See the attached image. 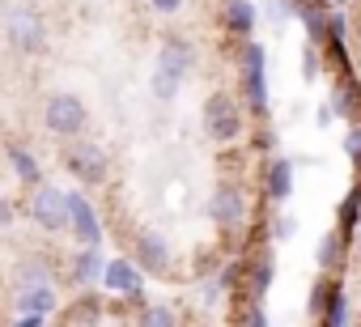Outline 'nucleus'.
<instances>
[{"label": "nucleus", "mask_w": 361, "mask_h": 327, "mask_svg": "<svg viewBox=\"0 0 361 327\" xmlns=\"http://www.w3.org/2000/svg\"><path fill=\"white\" fill-rule=\"evenodd\" d=\"M302 64H306V68H302V73H306V81H314V73H319V68H314V64H319V60H314V43L306 47V56H302Z\"/></svg>", "instance_id": "obj_27"}, {"label": "nucleus", "mask_w": 361, "mask_h": 327, "mask_svg": "<svg viewBox=\"0 0 361 327\" xmlns=\"http://www.w3.org/2000/svg\"><path fill=\"white\" fill-rule=\"evenodd\" d=\"M272 230H276V238H293V234H298V221H293V217H285V213H281V217H276V226H272Z\"/></svg>", "instance_id": "obj_25"}, {"label": "nucleus", "mask_w": 361, "mask_h": 327, "mask_svg": "<svg viewBox=\"0 0 361 327\" xmlns=\"http://www.w3.org/2000/svg\"><path fill=\"white\" fill-rule=\"evenodd\" d=\"M68 230L81 247H98L102 242V221L94 213V204L85 200V192H68Z\"/></svg>", "instance_id": "obj_7"}, {"label": "nucleus", "mask_w": 361, "mask_h": 327, "mask_svg": "<svg viewBox=\"0 0 361 327\" xmlns=\"http://www.w3.org/2000/svg\"><path fill=\"white\" fill-rule=\"evenodd\" d=\"M102 285H106L111 293H128V297H140V268H136V259H106Z\"/></svg>", "instance_id": "obj_11"}, {"label": "nucleus", "mask_w": 361, "mask_h": 327, "mask_svg": "<svg viewBox=\"0 0 361 327\" xmlns=\"http://www.w3.org/2000/svg\"><path fill=\"white\" fill-rule=\"evenodd\" d=\"M157 68H166V73H174V77L188 81L192 68H196V47L183 35H166L161 47H157Z\"/></svg>", "instance_id": "obj_8"}, {"label": "nucleus", "mask_w": 361, "mask_h": 327, "mask_svg": "<svg viewBox=\"0 0 361 327\" xmlns=\"http://www.w3.org/2000/svg\"><path fill=\"white\" fill-rule=\"evenodd\" d=\"M357 251H361V226H357Z\"/></svg>", "instance_id": "obj_32"}, {"label": "nucleus", "mask_w": 361, "mask_h": 327, "mask_svg": "<svg viewBox=\"0 0 361 327\" xmlns=\"http://www.w3.org/2000/svg\"><path fill=\"white\" fill-rule=\"evenodd\" d=\"M340 247H344V234L340 230H327L319 238V264L323 268H340Z\"/></svg>", "instance_id": "obj_19"}, {"label": "nucleus", "mask_w": 361, "mask_h": 327, "mask_svg": "<svg viewBox=\"0 0 361 327\" xmlns=\"http://www.w3.org/2000/svg\"><path fill=\"white\" fill-rule=\"evenodd\" d=\"M13 221V204L9 200H0V226H9Z\"/></svg>", "instance_id": "obj_31"}, {"label": "nucleus", "mask_w": 361, "mask_h": 327, "mask_svg": "<svg viewBox=\"0 0 361 327\" xmlns=\"http://www.w3.org/2000/svg\"><path fill=\"white\" fill-rule=\"evenodd\" d=\"M200 119H204L209 140H217V144H230V140L243 136V111H238V102L230 94H209Z\"/></svg>", "instance_id": "obj_3"}, {"label": "nucleus", "mask_w": 361, "mask_h": 327, "mask_svg": "<svg viewBox=\"0 0 361 327\" xmlns=\"http://www.w3.org/2000/svg\"><path fill=\"white\" fill-rule=\"evenodd\" d=\"M9 166H13V175H18L26 187H39V183H43V166L35 161V153H30V149L9 144Z\"/></svg>", "instance_id": "obj_16"}, {"label": "nucleus", "mask_w": 361, "mask_h": 327, "mask_svg": "<svg viewBox=\"0 0 361 327\" xmlns=\"http://www.w3.org/2000/svg\"><path fill=\"white\" fill-rule=\"evenodd\" d=\"M264 187H268V200H272V204H285V200L293 196V161H289V157H272V161H268Z\"/></svg>", "instance_id": "obj_12"}, {"label": "nucleus", "mask_w": 361, "mask_h": 327, "mask_svg": "<svg viewBox=\"0 0 361 327\" xmlns=\"http://www.w3.org/2000/svg\"><path fill=\"white\" fill-rule=\"evenodd\" d=\"M238 327H268V310L259 306V302H251L247 310H243V323Z\"/></svg>", "instance_id": "obj_24"}, {"label": "nucleus", "mask_w": 361, "mask_h": 327, "mask_svg": "<svg viewBox=\"0 0 361 327\" xmlns=\"http://www.w3.org/2000/svg\"><path fill=\"white\" fill-rule=\"evenodd\" d=\"M209 213H213V221H217L221 230H234V226H243V217H247V196H243V187H234V183H221V187L213 192V204H209Z\"/></svg>", "instance_id": "obj_9"}, {"label": "nucleus", "mask_w": 361, "mask_h": 327, "mask_svg": "<svg viewBox=\"0 0 361 327\" xmlns=\"http://www.w3.org/2000/svg\"><path fill=\"white\" fill-rule=\"evenodd\" d=\"M344 153H348V157H361V128H353V132L344 136Z\"/></svg>", "instance_id": "obj_26"}, {"label": "nucleus", "mask_w": 361, "mask_h": 327, "mask_svg": "<svg viewBox=\"0 0 361 327\" xmlns=\"http://www.w3.org/2000/svg\"><path fill=\"white\" fill-rule=\"evenodd\" d=\"M9 43H13L18 51H26V56L43 51V47H47V22H43L35 9H13V13H9Z\"/></svg>", "instance_id": "obj_6"}, {"label": "nucleus", "mask_w": 361, "mask_h": 327, "mask_svg": "<svg viewBox=\"0 0 361 327\" xmlns=\"http://www.w3.org/2000/svg\"><path fill=\"white\" fill-rule=\"evenodd\" d=\"M268 285H272V259H268V255H259V259L251 264V272H247V289H251V302H264Z\"/></svg>", "instance_id": "obj_18"}, {"label": "nucleus", "mask_w": 361, "mask_h": 327, "mask_svg": "<svg viewBox=\"0 0 361 327\" xmlns=\"http://www.w3.org/2000/svg\"><path fill=\"white\" fill-rule=\"evenodd\" d=\"M35 285H51V276H47V268L35 259V264H22V285L18 289H35Z\"/></svg>", "instance_id": "obj_23"}, {"label": "nucleus", "mask_w": 361, "mask_h": 327, "mask_svg": "<svg viewBox=\"0 0 361 327\" xmlns=\"http://www.w3.org/2000/svg\"><path fill=\"white\" fill-rule=\"evenodd\" d=\"M243 90H247V102L255 115L268 111V64H264V47L259 43H247L243 51Z\"/></svg>", "instance_id": "obj_5"}, {"label": "nucleus", "mask_w": 361, "mask_h": 327, "mask_svg": "<svg viewBox=\"0 0 361 327\" xmlns=\"http://www.w3.org/2000/svg\"><path fill=\"white\" fill-rule=\"evenodd\" d=\"M68 171H73L85 187H98V183H106V175H111V157H106L102 144L77 140V144L68 149Z\"/></svg>", "instance_id": "obj_4"}, {"label": "nucleus", "mask_w": 361, "mask_h": 327, "mask_svg": "<svg viewBox=\"0 0 361 327\" xmlns=\"http://www.w3.org/2000/svg\"><path fill=\"white\" fill-rule=\"evenodd\" d=\"M136 268H145V272H166L170 268V242H166V234L145 230L136 238Z\"/></svg>", "instance_id": "obj_10"}, {"label": "nucleus", "mask_w": 361, "mask_h": 327, "mask_svg": "<svg viewBox=\"0 0 361 327\" xmlns=\"http://www.w3.org/2000/svg\"><path fill=\"white\" fill-rule=\"evenodd\" d=\"M26 204H30V217L43 234H64L68 230V192H60L51 183H39Z\"/></svg>", "instance_id": "obj_2"}, {"label": "nucleus", "mask_w": 361, "mask_h": 327, "mask_svg": "<svg viewBox=\"0 0 361 327\" xmlns=\"http://www.w3.org/2000/svg\"><path fill=\"white\" fill-rule=\"evenodd\" d=\"M221 22H226L230 35L251 39V30H255V5H251V0H221Z\"/></svg>", "instance_id": "obj_13"}, {"label": "nucleus", "mask_w": 361, "mask_h": 327, "mask_svg": "<svg viewBox=\"0 0 361 327\" xmlns=\"http://www.w3.org/2000/svg\"><path fill=\"white\" fill-rule=\"evenodd\" d=\"M13 327H43V314H18Z\"/></svg>", "instance_id": "obj_30"}, {"label": "nucleus", "mask_w": 361, "mask_h": 327, "mask_svg": "<svg viewBox=\"0 0 361 327\" xmlns=\"http://www.w3.org/2000/svg\"><path fill=\"white\" fill-rule=\"evenodd\" d=\"M327 327H348V293L340 285L327 293Z\"/></svg>", "instance_id": "obj_20"}, {"label": "nucleus", "mask_w": 361, "mask_h": 327, "mask_svg": "<svg viewBox=\"0 0 361 327\" xmlns=\"http://www.w3.org/2000/svg\"><path fill=\"white\" fill-rule=\"evenodd\" d=\"M149 90H153V98H157V102H174V98H178V90H183V77H174V73H166V68H157V64H153Z\"/></svg>", "instance_id": "obj_17"}, {"label": "nucleus", "mask_w": 361, "mask_h": 327, "mask_svg": "<svg viewBox=\"0 0 361 327\" xmlns=\"http://www.w3.org/2000/svg\"><path fill=\"white\" fill-rule=\"evenodd\" d=\"M357 226H361V192H353L340 204V234H357Z\"/></svg>", "instance_id": "obj_21"}, {"label": "nucleus", "mask_w": 361, "mask_h": 327, "mask_svg": "<svg viewBox=\"0 0 361 327\" xmlns=\"http://www.w3.org/2000/svg\"><path fill=\"white\" fill-rule=\"evenodd\" d=\"M178 5H183V0H153L157 13H178Z\"/></svg>", "instance_id": "obj_28"}, {"label": "nucleus", "mask_w": 361, "mask_h": 327, "mask_svg": "<svg viewBox=\"0 0 361 327\" xmlns=\"http://www.w3.org/2000/svg\"><path fill=\"white\" fill-rule=\"evenodd\" d=\"M102 272H106V259L98 255V247H81L77 259H73V280L77 285H98Z\"/></svg>", "instance_id": "obj_15"}, {"label": "nucleus", "mask_w": 361, "mask_h": 327, "mask_svg": "<svg viewBox=\"0 0 361 327\" xmlns=\"http://www.w3.org/2000/svg\"><path fill=\"white\" fill-rule=\"evenodd\" d=\"M140 327H178V319H174V310H170V306L153 302V306H145V314H140Z\"/></svg>", "instance_id": "obj_22"}, {"label": "nucleus", "mask_w": 361, "mask_h": 327, "mask_svg": "<svg viewBox=\"0 0 361 327\" xmlns=\"http://www.w3.org/2000/svg\"><path fill=\"white\" fill-rule=\"evenodd\" d=\"M331 119H336V111H331V106H319V111H314V123H319V128H327Z\"/></svg>", "instance_id": "obj_29"}, {"label": "nucleus", "mask_w": 361, "mask_h": 327, "mask_svg": "<svg viewBox=\"0 0 361 327\" xmlns=\"http://www.w3.org/2000/svg\"><path fill=\"white\" fill-rule=\"evenodd\" d=\"M56 310V285H35V289H18V314H51Z\"/></svg>", "instance_id": "obj_14"}, {"label": "nucleus", "mask_w": 361, "mask_h": 327, "mask_svg": "<svg viewBox=\"0 0 361 327\" xmlns=\"http://www.w3.org/2000/svg\"><path fill=\"white\" fill-rule=\"evenodd\" d=\"M43 123H47L51 136L77 140V136L85 132V123H90V111H85V102H81L77 94H51L47 106H43Z\"/></svg>", "instance_id": "obj_1"}]
</instances>
